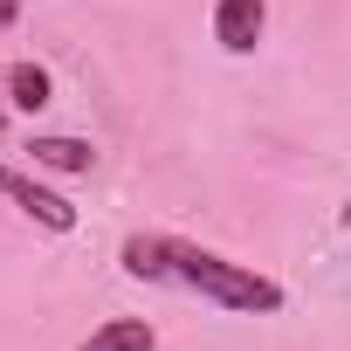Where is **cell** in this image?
I'll use <instances>...</instances> for the list:
<instances>
[{"label": "cell", "mask_w": 351, "mask_h": 351, "mask_svg": "<svg viewBox=\"0 0 351 351\" xmlns=\"http://www.w3.org/2000/svg\"><path fill=\"white\" fill-rule=\"evenodd\" d=\"M172 282H186L193 296L221 303V310H241V317H276L282 310V282L214 255V248H193V241H172Z\"/></svg>", "instance_id": "6da1fadb"}, {"label": "cell", "mask_w": 351, "mask_h": 351, "mask_svg": "<svg viewBox=\"0 0 351 351\" xmlns=\"http://www.w3.org/2000/svg\"><path fill=\"white\" fill-rule=\"evenodd\" d=\"M0 193H8V200H14V207H21L28 221H42L49 234H69V228H76V207H69L62 193H49V186H35L28 172H14V165H0Z\"/></svg>", "instance_id": "7a4b0ae2"}, {"label": "cell", "mask_w": 351, "mask_h": 351, "mask_svg": "<svg viewBox=\"0 0 351 351\" xmlns=\"http://www.w3.org/2000/svg\"><path fill=\"white\" fill-rule=\"evenodd\" d=\"M269 35V0H214V42L228 56H255Z\"/></svg>", "instance_id": "3957f363"}, {"label": "cell", "mask_w": 351, "mask_h": 351, "mask_svg": "<svg viewBox=\"0 0 351 351\" xmlns=\"http://www.w3.org/2000/svg\"><path fill=\"white\" fill-rule=\"evenodd\" d=\"M117 262H124V276H138V282H172V234H131V241L117 248Z\"/></svg>", "instance_id": "277c9868"}, {"label": "cell", "mask_w": 351, "mask_h": 351, "mask_svg": "<svg viewBox=\"0 0 351 351\" xmlns=\"http://www.w3.org/2000/svg\"><path fill=\"white\" fill-rule=\"evenodd\" d=\"M76 351H158V330L145 317H104Z\"/></svg>", "instance_id": "5b68a950"}, {"label": "cell", "mask_w": 351, "mask_h": 351, "mask_svg": "<svg viewBox=\"0 0 351 351\" xmlns=\"http://www.w3.org/2000/svg\"><path fill=\"white\" fill-rule=\"evenodd\" d=\"M28 158H35V165H49V172H90V165H97L90 138H35V145H28Z\"/></svg>", "instance_id": "8992f818"}, {"label": "cell", "mask_w": 351, "mask_h": 351, "mask_svg": "<svg viewBox=\"0 0 351 351\" xmlns=\"http://www.w3.org/2000/svg\"><path fill=\"white\" fill-rule=\"evenodd\" d=\"M49 97H56V83H49L42 62H14V69H8V104H14V110H42Z\"/></svg>", "instance_id": "52a82bcc"}, {"label": "cell", "mask_w": 351, "mask_h": 351, "mask_svg": "<svg viewBox=\"0 0 351 351\" xmlns=\"http://www.w3.org/2000/svg\"><path fill=\"white\" fill-rule=\"evenodd\" d=\"M8 21H14V0H0V28H8Z\"/></svg>", "instance_id": "ba28073f"}, {"label": "cell", "mask_w": 351, "mask_h": 351, "mask_svg": "<svg viewBox=\"0 0 351 351\" xmlns=\"http://www.w3.org/2000/svg\"><path fill=\"white\" fill-rule=\"evenodd\" d=\"M0 90H8V76H0ZM0 117H8V97H0Z\"/></svg>", "instance_id": "9c48e42d"}]
</instances>
